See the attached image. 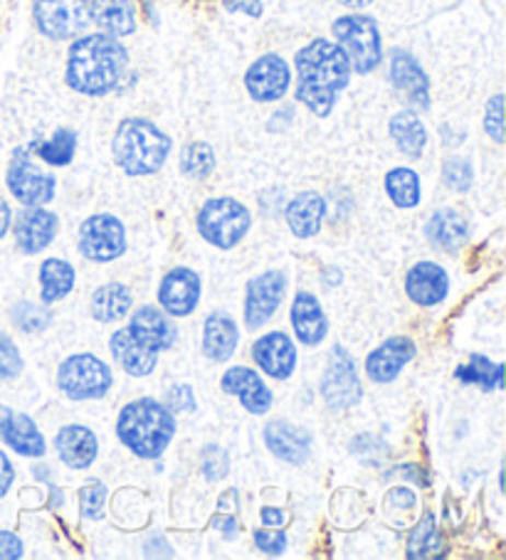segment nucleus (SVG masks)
<instances>
[{"label": "nucleus", "instance_id": "obj_1", "mask_svg": "<svg viewBox=\"0 0 506 560\" xmlns=\"http://www.w3.org/2000/svg\"><path fill=\"white\" fill-rule=\"evenodd\" d=\"M297 70V90L295 96L299 104L319 119H326L352 82V62L346 52L334 40L317 37L301 47L295 55Z\"/></svg>", "mask_w": 506, "mask_h": 560}, {"label": "nucleus", "instance_id": "obj_28", "mask_svg": "<svg viewBox=\"0 0 506 560\" xmlns=\"http://www.w3.org/2000/svg\"><path fill=\"white\" fill-rule=\"evenodd\" d=\"M238 341L240 331L235 318L222 312H216L206 318V326H203V353H206L210 361H230V355L238 349Z\"/></svg>", "mask_w": 506, "mask_h": 560}, {"label": "nucleus", "instance_id": "obj_23", "mask_svg": "<svg viewBox=\"0 0 506 560\" xmlns=\"http://www.w3.org/2000/svg\"><path fill=\"white\" fill-rule=\"evenodd\" d=\"M220 385L228 395H235L248 412L265 415L269 410L272 393L267 390L265 381H262L255 371L245 369V365H235V369H230L226 375H222Z\"/></svg>", "mask_w": 506, "mask_h": 560}, {"label": "nucleus", "instance_id": "obj_46", "mask_svg": "<svg viewBox=\"0 0 506 560\" xmlns=\"http://www.w3.org/2000/svg\"><path fill=\"white\" fill-rule=\"evenodd\" d=\"M165 408L171 412H193L196 410V395H193L191 385H173V388L165 393Z\"/></svg>", "mask_w": 506, "mask_h": 560}, {"label": "nucleus", "instance_id": "obj_52", "mask_svg": "<svg viewBox=\"0 0 506 560\" xmlns=\"http://www.w3.org/2000/svg\"><path fill=\"white\" fill-rule=\"evenodd\" d=\"M210 526L222 530V534H226L228 538L238 534V521L232 518V516H212L210 518Z\"/></svg>", "mask_w": 506, "mask_h": 560}, {"label": "nucleus", "instance_id": "obj_6", "mask_svg": "<svg viewBox=\"0 0 506 560\" xmlns=\"http://www.w3.org/2000/svg\"><path fill=\"white\" fill-rule=\"evenodd\" d=\"M252 228L250 210L235 198H210L198 212L200 237L218 249L240 245Z\"/></svg>", "mask_w": 506, "mask_h": 560}, {"label": "nucleus", "instance_id": "obj_29", "mask_svg": "<svg viewBox=\"0 0 506 560\" xmlns=\"http://www.w3.org/2000/svg\"><path fill=\"white\" fill-rule=\"evenodd\" d=\"M92 23L112 37H129L136 31L134 0H90Z\"/></svg>", "mask_w": 506, "mask_h": 560}, {"label": "nucleus", "instance_id": "obj_49", "mask_svg": "<svg viewBox=\"0 0 506 560\" xmlns=\"http://www.w3.org/2000/svg\"><path fill=\"white\" fill-rule=\"evenodd\" d=\"M15 481V469L11 465V459L5 457V452L0 450V499H3L8 491H11Z\"/></svg>", "mask_w": 506, "mask_h": 560}, {"label": "nucleus", "instance_id": "obj_42", "mask_svg": "<svg viewBox=\"0 0 506 560\" xmlns=\"http://www.w3.org/2000/svg\"><path fill=\"white\" fill-rule=\"evenodd\" d=\"M104 501H106V487L102 485V481L100 479L87 481V485L80 491L82 514L87 518H100L102 516V509H104Z\"/></svg>", "mask_w": 506, "mask_h": 560}, {"label": "nucleus", "instance_id": "obj_2", "mask_svg": "<svg viewBox=\"0 0 506 560\" xmlns=\"http://www.w3.org/2000/svg\"><path fill=\"white\" fill-rule=\"evenodd\" d=\"M126 67H129V52L119 37L106 33L80 35L67 52L65 80L77 94L106 96L119 86Z\"/></svg>", "mask_w": 506, "mask_h": 560}, {"label": "nucleus", "instance_id": "obj_44", "mask_svg": "<svg viewBox=\"0 0 506 560\" xmlns=\"http://www.w3.org/2000/svg\"><path fill=\"white\" fill-rule=\"evenodd\" d=\"M228 469H230L228 452L222 450L220 444H210V447H206V452H203V475H206V479L220 481L228 475Z\"/></svg>", "mask_w": 506, "mask_h": 560}, {"label": "nucleus", "instance_id": "obj_34", "mask_svg": "<svg viewBox=\"0 0 506 560\" xmlns=\"http://www.w3.org/2000/svg\"><path fill=\"white\" fill-rule=\"evenodd\" d=\"M41 287L45 304L62 302L74 287V267L65 259H45L41 267Z\"/></svg>", "mask_w": 506, "mask_h": 560}, {"label": "nucleus", "instance_id": "obj_11", "mask_svg": "<svg viewBox=\"0 0 506 560\" xmlns=\"http://www.w3.org/2000/svg\"><path fill=\"white\" fill-rule=\"evenodd\" d=\"M321 395L329 408L334 410H348L361 400V381H358L354 359L348 355L342 346H334V351L329 355L326 373L321 378Z\"/></svg>", "mask_w": 506, "mask_h": 560}, {"label": "nucleus", "instance_id": "obj_51", "mask_svg": "<svg viewBox=\"0 0 506 560\" xmlns=\"http://www.w3.org/2000/svg\"><path fill=\"white\" fill-rule=\"evenodd\" d=\"M260 518H262V524L265 526H269V528H277V526H281L287 521V514L285 511H279V509H262L260 511Z\"/></svg>", "mask_w": 506, "mask_h": 560}, {"label": "nucleus", "instance_id": "obj_12", "mask_svg": "<svg viewBox=\"0 0 506 560\" xmlns=\"http://www.w3.org/2000/svg\"><path fill=\"white\" fill-rule=\"evenodd\" d=\"M291 70L285 57L275 52L257 57L245 72V90L257 104L279 102L289 92Z\"/></svg>", "mask_w": 506, "mask_h": 560}, {"label": "nucleus", "instance_id": "obj_54", "mask_svg": "<svg viewBox=\"0 0 506 560\" xmlns=\"http://www.w3.org/2000/svg\"><path fill=\"white\" fill-rule=\"evenodd\" d=\"M336 3H342L348 11H364V8L371 5L373 0H336Z\"/></svg>", "mask_w": 506, "mask_h": 560}, {"label": "nucleus", "instance_id": "obj_41", "mask_svg": "<svg viewBox=\"0 0 506 560\" xmlns=\"http://www.w3.org/2000/svg\"><path fill=\"white\" fill-rule=\"evenodd\" d=\"M23 373V355L8 334L0 331V381H13Z\"/></svg>", "mask_w": 506, "mask_h": 560}, {"label": "nucleus", "instance_id": "obj_33", "mask_svg": "<svg viewBox=\"0 0 506 560\" xmlns=\"http://www.w3.org/2000/svg\"><path fill=\"white\" fill-rule=\"evenodd\" d=\"M31 151L37 159L45 161L47 166L62 168L70 166L77 151V133L72 129H57L50 139H37L33 143H27Z\"/></svg>", "mask_w": 506, "mask_h": 560}, {"label": "nucleus", "instance_id": "obj_8", "mask_svg": "<svg viewBox=\"0 0 506 560\" xmlns=\"http://www.w3.org/2000/svg\"><path fill=\"white\" fill-rule=\"evenodd\" d=\"M33 23L47 40H74L92 23L90 0H33Z\"/></svg>", "mask_w": 506, "mask_h": 560}, {"label": "nucleus", "instance_id": "obj_38", "mask_svg": "<svg viewBox=\"0 0 506 560\" xmlns=\"http://www.w3.org/2000/svg\"><path fill=\"white\" fill-rule=\"evenodd\" d=\"M179 166L183 176H188L193 180L208 178L210 173L216 171V151H212V147L206 141L186 143L181 151Z\"/></svg>", "mask_w": 506, "mask_h": 560}, {"label": "nucleus", "instance_id": "obj_40", "mask_svg": "<svg viewBox=\"0 0 506 560\" xmlns=\"http://www.w3.org/2000/svg\"><path fill=\"white\" fill-rule=\"evenodd\" d=\"M442 180L445 186L455 192H467L472 188L474 168L472 163L462 156H450L442 163Z\"/></svg>", "mask_w": 506, "mask_h": 560}, {"label": "nucleus", "instance_id": "obj_35", "mask_svg": "<svg viewBox=\"0 0 506 560\" xmlns=\"http://www.w3.org/2000/svg\"><path fill=\"white\" fill-rule=\"evenodd\" d=\"M386 192L395 208H415L421 202V178L413 168H393L386 176Z\"/></svg>", "mask_w": 506, "mask_h": 560}, {"label": "nucleus", "instance_id": "obj_50", "mask_svg": "<svg viewBox=\"0 0 506 560\" xmlns=\"http://www.w3.org/2000/svg\"><path fill=\"white\" fill-rule=\"evenodd\" d=\"M388 504H395L401 509H413L415 506V494L411 489H393L391 494H388Z\"/></svg>", "mask_w": 506, "mask_h": 560}, {"label": "nucleus", "instance_id": "obj_4", "mask_svg": "<svg viewBox=\"0 0 506 560\" xmlns=\"http://www.w3.org/2000/svg\"><path fill=\"white\" fill-rule=\"evenodd\" d=\"M173 141L151 119L129 117L124 119L112 139V156L126 176L141 178L153 176L163 168Z\"/></svg>", "mask_w": 506, "mask_h": 560}, {"label": "nucleus", "instance_id": "obj_17", "mask_svg": "<svg viewBox=\"0 0 506 560\" xmlns=\"http://www.w3.org/2000/svg\"><path fill=\"white\" fill-rule=\"evenodd\" d=\"M252 359L275 381H287L297 369V349L295 341L281 331H269L252 343Z\"/></svg>", "mask_w": 506, "mask_h": 560}, {"label": "nucleus", "instance_id": "obj_53", "mask_svg": "<svg viewBox=\"0 0 506 560\" xmlns=\"http://www.w3.org/2000/svg\"><path fill=\"white\" fill-rule=\"evenodd\" d=\"M11 222H13V210L3 198H0V240L8 235V230H11Z\"/></svg>", "mask_w": 506, "mask_h": 560}, {"label": "nucleus", "instance_id": "obj_31", "mask_svg": "<svg viewBox=\"0 0 506 560\" xmlns=\"http://www.w3.org/2000/svg\"><path fill=\"white\" fill-rule=\"evenodd\" d=\"M388 131H391V139L403 156L417 161L425 153L427 129L423 119L417 117L413 109L398 112L391 119V124H388Z\"/></svg>", "mask_w": 506, "mask_h": 560}, {"label": "nucleus", "instance_id": "obj_30", "mask_svg": "<svg viewBox=\"0 0 506 560\" xmlns=\"http://www.w3.org/2000/svg\"><path fill=\"white\" fill-rule=\"evenodd\" d=\"M110 349L114 361L119 363L126 373L134 375V378L151 375L156 363H159V353L143 349V346L129 334V328H122V331H116L112 336Z\"/></svg>", "mask_w": 506, "mask_h": 560}, {"label": "nucleus", "instance_id": "obj_48", "mask_svg": "<svg viewBox=\"0 0 506 560\" xmlns=\"http://www.w3.org/2000/svg\"><path fill=\"white\" fill-rule=\"evenodd\" d=\"M222 8L228 13H245L250 18H260L262 11H265L262 0H222Z\"/></svg>", "mask_w": 506, "mask_h": 560}, {"label": "nucleus", "instance_id": "obj_9", "mask_svg": "<svg viewBox=\"0 0 506 560\" xmlns=\"http://www.w3.org/2000/svg\"><path fill=\"white\" fill-rule=\"evenodd\" d=\"M5 186L13 192V198L25 208L47 206L55 198L57 180L53 173H45L33 163L31 147H18L8 163Z\"/></svg>", "mask_w": 506, "mask_h": 560}, {"label": "nucleus", "instance_id": "obj_15", "mask_svg": "<svg viewBox=\"0 0 506 560\" xmlns=\"http://www.w3.org/2000/svg\"><path fill=\"white\" fill-rule=\"evenodd\" d=\"M57 228H60V220H57L55 212L45 210L43 206L25 208L23 212H18L15 225H13L15 245L25 255L43 253L45 247L53 245Z\"/></svg>", "mask_w": 506, "mask_h": 560}, {"label": "nucleus", "instance_id": "obj_43", "mask_svg": "<svg viewBox=\"0 0 506 560\" xmlns=\"http://www.w3.org/2000/svg\"><path fill=\"white\" fill-rule=\"evenodd\" d=\"M484 131L496 143H504V96L494 94L484 109Z\"/></svg>", "mask_w": 506, "mask_h": 560}, {"label": "nucleus", "instance_id": "obj_22", "mask_svg": "<svg viewBox=\"0 0 506 560\" xmlns=\"http://www.w3.org/2000/svg\"><path fill=\"white\" fill-rule=\"evenodd\" d=\"M405 292L417 306H437L450 292V277L435 262H417L405 275Z\"/></svg>", "mask_w": 506, "mask_h": 560}, {"label": "nucleus", "instance_id": "obj_7", "mask_svg": "<svg viewBox=\"0 0 506 560\" xmlns=\"http://www.w3.org/2000/svg\"><path fill=\"white\" fill-rule=\"evenodd\" d=\"M112 383V369L92 353H74L57 371V385L70 400H100Z\"/></svg>", "mask_w": 506, "mask_h": 560}, {"label": "nucleus", "instance_id": "obj_3", "mask_svg": "<svg viewBox=\"0 0 506 560\" xmlns=\"http://www.w3.org/2000/svg\"><path fill=\"white\" fill-rule=\"evenodd\" d=\"M116 434L136 457L159 459L176 434V418L163 402L139 398L124 405L119 420H116Z\"/></svg>", "mask_w": 506, "mask_h": 560}, {"label": "nucleus", "instance_id": "obj_37", "mask_svg": "<svg viewBox=\"0 0 506 560\" xmlns=\"http://www.w3.org/2000/svg\"><path fill=\"white\" fill-rule=\"evenodd\" d=\"M455 375L462 383L480 385L482 390H502L504 365L502 363H492L490 359H486V355L472 353L470 355V365H460Z\"/></svg>", "mask_w": 506, "mask_h": 560}, {"label": "nucleus", "instance_id": "obj_47", "mask_svg": "<svg viewBox=\"0 0 506 560\" xmlns=\"http://www.w3.org/2000/svg\"><path fill=\"white\" fill-rule=\"evenodd\" d=\"M23 558V540L13 530H0V560Z\"/></svg>", "mask_w": 506, "mask_h": 560}, {"label": "nucleus", "instance_id": "obj_36", "mask_svg": "<svg viewBox=\"0 0 506 560\" xmlns=\"http://www.w3.org/2000/svg\"><path fill=\"white\" fill-rule=\"evenodd\" d=\"M440 548V530H437L435 516L427 511V514H423V518L417 521V526L411 530V536H407L405 553L407 558H437L442 556Z\"/></svg>", "mask_w": 506, "mask_h": 560}, {"label": "nucleus", "instance_id": "obj_27", "mask_svg": "<svg viewBox=\"0 0 506 560\" xmlns=\"http://www.w3.org/2000/svg\"><path fill=\"white\" fill-rule=\"evenodd\" d=\"M425 237L442 253H457L470 240V222L457 210H437L425 225Z\"/></svg>", "mask_w": 506, "mask_h": 560}, {"label": "nucleus", "instance_id": "obj_14", "mask_svg": "<svg viewBox=\"0 0 506 560\" xmlns=\"http://www.w3.org/2000/svg\"><path fill=\"white\" fill-rule=\"evenodd\" d=\"M287 292V275L279 272V269H272L252 279L248 284V296H245V324L250 328L265 326L281 304Z\"/></svg>", "mask_w": 506, "mask_h": 560}, {"label": "nucleus", "instance_id": "obj_24", "mask_svg": "<svg viewBox=\"0 0 506 560\" xmlns=\"http://www.w3.org/2000/svg\"><path fill=\"white\" fill-rule=\"evenodd\" d=\"M55 450L65 467L87 469L94 465L100 442H96V434L90 428H84V424H65L55 438Z\"/></svg>", "mask_w": 506, "mask_h": 560}, {"label": "nucleus", "instance_id": "obj_45", "mask_svg": "<svg viewBox=\"0 0 506 560\" xmlns=\"http://www.w3.org/2000/svg\"><path fill=\"white\" fill-rule=\"evenodd\" d=\"M255 546L262 550V553H269V556H281L287 548V534L285 530H275V528H257L255 534Z\"/></svg>", "mask_w": 506, "mask_h": 560}, {"label": "nucleus", "instance_id": "obj_39", "mask_svg": "<svg viewBox=\"0 0 506 560\" xmlns=\"http://www.w3.org/2000/svg\"><path fill=\"white\" fill-rule=\"evenodd\" d=\"M11 318H13V324L21 328V331L37 334V331H45V328L53 324V312H47L45 306L21 302L13 306Z\"/></svg>", "mask_w": 506, "mask_h": 560}, {"label": "nucleus", "instance_id": "obj_5", "mask_svg": "<svg viewBox=\"0 0 506 560\" xmlns=\"http://www.w3.org/2000/svg\"><path fill=\"white\" fill-rule=\"evenodd\" d=\"M331 33H334V43L346 52L356 74L373 72L383 62V40L376 18L364 13L342 15L336 18Z\"/></svg>", "mask_w": 506, "mask_h": 560}, {"label": "nucleus", "instance_id": "obj_19", "mask_svg": "<svg viewBox=\"0 0 506 560\" xmlns=\"http://www.w3.org/2000/svg\"><path fill=\"white\" fill-rule=\"evenodd\" d=\"M0 440L23 457H43L47 444L33 418L0 405Z\"/></svg>", "mask_w": 506, "mask_h": 560}, {"label": "nucleus", "instance_id": "obj_25", "mask_svg": "<svg viewBox=\"0 0 506 560\" xmlns=\"http://www.w3.org/2000/svg\"><path fill=\"white\" fill-rule=\"evenodd\" d=\"M291 328H295L297 339L304 346H319L326 339L329 322L319 299L309 292H297L291 302Z\"/></svg>", "mask_w": 506, "mask_h": 560}, {"label": "nucleus", "instance_id": "obj_13", "mask_svg": "<svg viewBox=\"0 0 506 560\" xmlns=\"http://www.w3.org/2000/svg\"><path fill=\"white\" fill-rule=\"evenodd\" d=\"M388 57H391V84L398 96L417 112L430 109V80L415 55L393 47Z\"/></svg>", "mask_w": 506, "mask_h": 560}, {"label": "nucleus", "instance_id": "obj_21", "mask_svg": "<svg viewBox=\"0 0 506 560\" xmlns=\"http://www.w3.org/2000/svg\"><path fill=\"white\" fill-rule=\"evenodd\" d=\"M129 334L149 351H169L176 343V328L169 322V316L153 306H141L131 314Z\"/></svg>", "mask_w": 506, "mask_h": 560}, {"label": "nucleus", "instance_id": "obj_32", "mask_svg": "<svg viewBox=\"0 0 506 560\" xmlns=\"http://www.w3.org/2000/svg\"><path fill=\"white\" fill-rule=\"evenodd\" d=\"M131 304H134L131 289L119 282H110V284H102L92 294L90 312L96 322L114 324V322H122V318L131 312Z\"/></svg>", "mask_w": 506, "mask_h": 560}, {"label": "nucleus", "instance_id": "obj_10", "mask_svg": "<svg viewBox=\"0 0 506 560\" xmlns=\"http://www.w3.org/2000/svg\"><path fill=\"white\" fill-rule=\"evenodd\" d=\"M80 253L100 265L119 259L126 253V230L122 220L110 212L87 218L80 228Z\"/></svg>", "mask_w": 506, "mask_h": 560}, {"label": "nucleus", "instance_id": "obj_16", "mask_svg": "<svg viewBox=\"0 0 506 560\" xmlns=\"http://www.w3.org/2000/svg\"><path fill=\"white\" fill-rule=\"evenodd\" d=\"M159 302L169 316H188L200 302V277L188 267H176L163 277Z\"/></svg>", "mask_w": 506, "mask_h": 560}, {"label": "nucleus", "instance_id": "obj_18", "mask_svg": "<svg viewBox=\"0 0 506 560\" xmlns=\"http://www.w3.org/2000/svg\"><path fill=\"white\" fill-rule=\"evenodd\" d=\"M415 341L407 336H393L383 341L366 359V373L373 383H393L407 363L415 359Z\"/></svg>", "mask_w": 506, "mask_h": 560}, {"label": "nucleus", "instance_id": "obj_20", "mask_svg": "<svg viewBox=\"0 0 506 560\" xmlns=\"http://www.w3.org/2000/svg\"><path fill=\"white\" fill-rule=\"evenodd\" d=\"M265 442L269 452L287 465H304L311 452V434L287 420H272L265 428Z\"/></svg>", "mask_w": 506, "mask_h": 560}, {"label": "nucleus", "instance_id": "obj_26", "mask_svg": "<svg viewBox=\"0 0 506 560\" xmlns=\"http://www.w3.org/2000/svg\"><path fill=\"white\" fill-rule=\"evenodd\" d=\"M326 215V200L314 190L297 192L287 206V225L291 235L299 240L314 237L321 230V222Z\"/></svg>", "mask_w": 506, "mask_h": 560}]
</instances>
